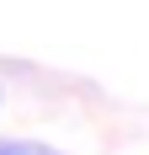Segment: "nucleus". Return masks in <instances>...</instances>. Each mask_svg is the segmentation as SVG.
Segmentation results:
<instances>
[{"instance_id":"1","label":"nucleus","mask_w":149,"mask_h":155,"mask_svg":"<svg viewBox=\"0 0 149 155\" xmlns=\"http://www.w3.org/2000/svg\"><path fill=\"white\" fill-rule=\"evenodd\" d=\"M0 155H64V150L37 144V139H0Z\"/></svg>"}]
</instances>
